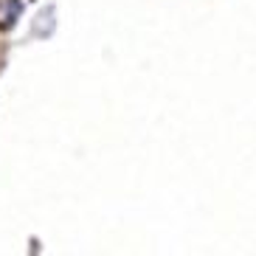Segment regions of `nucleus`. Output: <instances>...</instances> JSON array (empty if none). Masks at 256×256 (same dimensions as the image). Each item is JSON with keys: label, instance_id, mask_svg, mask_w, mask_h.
I'll use <instances>...</instances> for the list:
<instances>
[]
</instances>
